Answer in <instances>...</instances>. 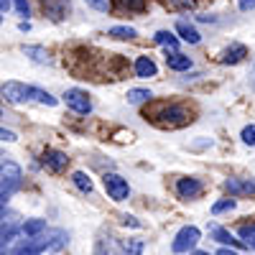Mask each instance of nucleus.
Returning <instances> with one entry per match:
<instances>
[{
	"label": "nucleus",
	"mask_w": 255,
	"mask_h": 255,
	"mask_svg": "<svg viewBox=\"0 0 255 255\" xmlns=\"http://www.w3.org/2000/svg\"><path fill=\"white\" fill-rule=\"evenodd\" d=\"M3 97L13 105H20V102H41V105H46V108H54L56 105V97L49 95L46 90H38V87H31V84H23V82H5L3 84Z\"/></svg>",
	"instance_id": "1"
},
{
	"label": "nucleus",
	"mask_w": 255,
	"mask_h": 255,
	"mask_svg": "<svg viewBox=\"0 0 255 255\" xmlns=\"http://www.w3.org/2000/svg\"><path fill=\"white\" fill-rule=\"evenodd\" d=\"M199 238H202L199 227L186 225V227H181V230L176 232V238H174V243H171V250H174V253H189V250L197 248Z\"/></svg>",
	"instance_id": "2"
},
{
	"label": "nucleus",
	"mask_w": 255,
	"mask_h": 255,
	"mask_svg": "<svg viewBox=\"0 0 255 255\" xmlns=\"http://www.w3.org/2000/svg\"><path fill=\"white\" fill-rule=\"evenodd\" d=\"M102 184H105V191L110 194V199H115V202H125L130 197V186H128V181L120 174H105Z\"/></svg>",
	"instance_id": "3"
},
{
	"label": "nucleus",
	"mask_w": 255,
	"mask_h": 255,
	"mask_svg": "<svg viewBox=\"0 0 255 255\" xmlns=\"http://www.w3.org/2000/svg\"><path fill=\"white\" fill-rule=\"evenodd\" d=\"M153 120L158 125H184L189 120V113L181 105H163V108L153 115Z\"/></svg>",
	"instance_id": "4"
},
{
	"label": "nucleus",
	"mask_w": 255,
	"mask_h": 255,
	"mask_svg": "<svg viewBox=\"0 0 255 255\" xmlns=\"http://www.w3.org/2000/svg\"><path fill=\"white\" fill-rule=\"evenodd\" d=\"M64 102H67V108H72L77 115H90L92 113V100L87 92H82V90H67L64 92Z\"/></svg>",
	"instance_id": "5"
},
{
	"label": "nucleus",
	"mask_w": 255,
	"mask_h": 255,
	"mask_svg": "<svg viewBox=\"0 0 255 255\" xmlns=\"http://www.w3.org/2000/svg\"><path fill=\"white\" fill-rule=\"evenodd\" d=\"M41 163L46 166V171H51V174H61L64 168H67L69 158H67V153H64V151H56V148H46L44 156H41Z\"/></svg>",
	"instance_id": "6"
},
{
	"label": "nucleus",
	"mask_w": 255,
	"mask_h": 255,
	"mask_svg": "<svg viewBox=\"0 0 255 255\" xmlns=\"http://www.w3.org/2000/svg\"><path fill=\"white\" fill-rule=\"evenodd\" d=\"M202 191H204V186H202V181L194 179V176H184V179L176 181V194H179V199H184V202L197 199Z\"/></svg>",
	"instance_id": "7"
},
{
	"label": "nucleus",
	"mask_w": 255,
	"mask_h": 255,
	"mask_svg": "<svg viewBox=\"0 0 255 255\" xmlns=\"http://www.w3.org/2000/svg\"><path fill=\"white\" fill-rule=\"evenodd\" d=\"M222 186L230 197H255V179H227Z\"/></svg>",
	"instance_id": "8"
},
{
	"label": "nucleus",
	"mask_w": 255,
	"mask_h": 255,
	"mask_svg": "<svg viewBox=\"0 0 255 255\" xmlns=\"http://www.w3.org/2000/svg\"><path fill=\"white\" fill-rule=\"evenodd\" d=\"M209 235H212V240H217L222 248H232V250H235V248H245L243 240H238L230 230H225V227H220V225H212V227H209Z\"/></svg>",
	"instance_id": "9"
},
{
	"label": "nucleus",
	"mask_w": 255,
	"mask_h": 255,
	"mask_svg": "<svg viewBox=\"0 0 255 255\" xmlns=\"http://www.w3.org/2000/svg\"><path fill=\"white\" fill-rule=\"evenodd\" d=\"M245 56H248V49H245L243 44H232V46H227V49L222 51L220 61H222V64H240Z\"/></svg>",
	"instance_id": "10"
},
{
	"label": "nucleus",
	"mask_w": 255,
	"mask_h": 255,
	"mask_svg": "<svg viewBox=\"0 0 255 255\" xmlns=\"http://www.w3.org/2000/svg\"><path fill=\"white\" fill-rule=\"evenodd\" d=\"M18 235H20V225H15V222L0 225V248H8Z\"/></svg>",
	"instance_id": "11"
},
{
	"label": "nucleus",
	"mask_w": 255,
	"mask_h": 255,
	"mask_svg": "<svg viewBox=\"0 0 255 255\" xmlns=\"http://www.w3.org/2000/svg\"><path fill=\"white\" fill-rule=\"evenodd\" d=\"M135 74H138L140 79H151V77H156V64H153V59L138 56V59H135Z\"/></svg>",
	"instance_id": "12"
},
{
	"label": "nucleus",
	"mask_w": 255,
	"mask_h": 255,
	"mask_svg": "<svg viewBox=\"0 0 255 255\" xmlns=\"http://www.w3.org/2000/svg\"><path fill=\"white\" fill-rule=\"evenodd\" d=\"M176 33L181 36V41H186V44H199V41H202L199 31L194 26H189L186 20H179V23H176Z\"/></svg>",
	"instance_id": "13"
},
{
	"label": "nucleus",
	"mask_w": 255,
	"mask_h": 255,
	"mask_svg": "<svg viewBox=\"0 0 255 255\" xmlns=\"http://www.w3.org/2000/svg\"><path fill=\"white\" fill-rule=\"evenodd\" d=\"M166 64H168V69H174V72H186V69H191V59L184 56V54H179V51L168 54V56H166Z\"/></svg>",
	"instance_id": "14"
},
{
	"label": "nucleus",
	"mask_w": 255,
	"mask_h": 255,
	"mask_svg": "<svg viewBox=\"0 0 255 255\" xmlns=\"http://www.w3.org/2000/svg\"><path fill=\"white\" fill-rule=\"evenodd\" d=\"M46 230V220H26L23 225H20V232H23V235L31 240V238H38L41 235V232H44Z\"/></svg>",
	"instance_id": "15"
},
{
	"label": "nucleus",
	"mask_w": 255,
	"mask_h": 255,
	"mask_svg": "<svg viewBox=\"0 0 255 255\" xmlns=\"http://www.w3.org/2000/svg\"><path fill=\"white\" fill-rule=\"evenodd\" d=\"M0 176L5 181H20V166L13 161H3L0 163Z\"/></svg>",
	"instance_id": "16"
},
{
	"label": "nucleus",
	"mask_w": 255,
	"mask_h": 255,
	"mask_svg": "<svg viewBox=\"0 0 255 255\" xmlns=\"http://www.w3.org/2000/svg\"><path fill=\"white\" fill-rule=\"evenodd\" d=\"M95 255H118V243L113 238H100L95 243Z\"/></svg>",
	"instance_id": "17"
},
{
	"label": "nucleus",
	"mask_w": 255,
	"mask_h": 255,
	"mask_svg": "<svg viewBox=\"0 0 255 255\" xmlns=\"http://www.w3.org/2000/svg\"><path fill=\"white\" fill-rule=\"evenodd\" d=\"M153 38H156V44H161V46H166V49H171V51H176V46H179V38H176L171 31H158Z\"/></svg>",
	"instance_id": "18"
},
{
	"label": "nucleus",
	"mask_w": 255,
	"mask_h": 255,
	"mask_svg": "<svg viewBox=\"0 0 255 255\" xmlns=\"http://www.w3.org/2000/svg\"><path fill=\"white\" fill-rule=\"evenodd\" d=\"M72 181H74V186H77L79 191H84V194H92V179L84 174V171H74V174H72Z\"/></svg>",
	"instance_id": "19"
},
{
	"label": "nucleus",
	"mask_w": 255,
	"mask_h": 255,
	"mask_svg": "<svg viewBox=\"0 0 255 255\" xmlns=\"http://www.w3.org/2000/svg\"><path fill=\"white\" fill-rule=\"evenodd\" d=\"M20 181H5V179H0V204H5L15 191H18Z\"/></svg>",
	"instance_id": "20"
},
{
	"label": "nucleus",
	"mask_w": 255,
	"mask_h": 255,
	"mask_svg": "<svg viewBox=\"0 0 255 255\" xmlns=\"http://www.w3.org/2000/svg\"><path fill=\"white\" fill-rule=\"evenodd\" d=\"M143 240H138V238H128V240H123V255H143Z\"/></svg>",
	"instance_id": "21"
},
{
	"label": "nucleus",
	"mask_w": 255,
	"mask_h": 255,
	"mask_svg": "<svg viewBox=\"0 0 255 255\" xmlns=\"http://www.w3.org/2000/svg\"><path fill=\"white\" fill-rule=\"evenodd\" d=\"M108 36H113V38H118V41H128V38H135L138 33H135V28H130V26H113V28L108 31Z\"/></svg>",
	"instance_id": "22"
},
{
	"label": "nucleus",
	"mask_w": 255,
	"mask_h": 255,
	"mask_svg": "<svg viewBox=\"0 0 255 255\" xmlns=\"http://www.w3.org/2000/svg\"><path fill=\"white\" fill-rule=\"evenodd\" d=\"M128 102L130 105H143V102H148L153 95H151V90H128Z\"/></svg>",
	"instance_id": "23"
},
{
	"label": "nucleus",
	"mask_w": 255,
	"mask_h": 255,
	"mask_svg": "<svg viewBox=\"0 0 255 255\" xmlns=\"http://www.w3.org/2000/svg\"><path fill=\"white\" fill-rule=\"evenodd\" d=\"M238 235H240V240H243L250 250H255V225H243V227L238 230Z\"/></svg>",
	"instance_id": "24"
},
{
	"label": "nucleus",
	"mask_w": 255,
	"mask_h": 255,
	"mask_svg": "<svg viewBox=\"0 0 255 255\" xmlns=\"http://www.w3.org/2000/svg\"><path fill=\"white\" fill-rule=\"evenodd\" d=\"M23 54L31 56L38 64H49V54H46V49H41V46H23Z\"/></svg>",
	"instance_id": "25"
},
{
	"label": "nucleus",
	"mask_w": 255,
	"mask_h": 255,
	"mask_svg": "<svg viewBox=\"0 0 255 255\" xmlns=\"http://www.w3.org/2000/svg\"><path fill=\"white\" fill-rule=\"evenodd\" d=\"M235 199H220V202H215V204H212V215H222V212H227V209H235Z\"/></svg>",
	"instance_id": "26"
},
{
	"label": "nucleus",
	"mask_w": 255,
	"mask_h": 255,
	"mask_svg": "<svg viewBox=\"0 0 255 255\" xmlns=\"http://www.w3.org/2000/svg\"><path fill=\"white\" fill-rule=\"evenodd\" d=\"M87 5H92L95 10H100V13H108L110 8H113V0H84Z\"/></svg>",
	"instance_id": "27"
},
{
	"label": "nucleus",
	"mask_w": 255,
	"mask_h": 255,
	"mask_svg": "<svg viewBox=\"0 0 255 255\" xmlns=\"http://www.w3.org/2000/svg\"><path fill=\"white\" fill-rule=\"evenodd\" d=\"M240 138H243L245 145H255V125H245L243 133H240Z\"/></svg>",
	"instance_id": "28"
},
{
	"label": "nucleus",
	"mask_w": 255,
	"mask_h": 255,
	"mask_svg": "<svg viewBox=\"0 0 255 255\" xmlns=\"http://www.w3.org/2000/svg\"><path fill=\"white\" fill-rule=\"evenodd\" d=\"M168 5L171 8H179V10H189L197 5V0H168Z\"/></svg>",
	"instance_id": "29"
},
{
	"label": "nucleus",
	"mask_w": 255,
	"mask_h": 255,
	"mask_svg": "<svg viewBox=\"0 0 255 255\" xmlns=\"http://www.w3.org/2000/svg\"><path fill=\"white\" fill-rule=\"evenodd\" d=\"M123 5H125L128 10L140 13V10H145V0H123Z\"/></svg>",
	"instance_id": "30"
},
{
	"label": "nucleus",
	"mask_w": 255,
	"mask_h": 255,
	"mask_svg": "<svg viewBox=\"0 0 255 255\" xmlns=\"http://www.w3.org/2000/svg\"><path fill=\"white\" fill-rule=\"evenodd\" d=\"M13 5H15L18 15H28V13H31V5H28V0H13Z\"/></svg>",
	"instance_id": "31"
},
{
	"label": "nucleus",
	"mask_w": 255,
	"mask_h": 255,
	"mask_svg": "<svg viewBox=\"0 0 255 255\" xmlns=\"http://www.w3.org/2000/svg\"><path fill=\"white\" fill-rule=\"evenodd\" d=\"M120 222H123L125 227H143V225H140L133 215H123V217H120Z\"/></svg>",
	"instance_id": "32"
},
{
	"label": "nucleus",
	"mask_w": 255,
	"mask_h": 255,
	"mask_svg": "<svg viewBox=\"0 0 255 255\" xmlns=\"http://www.w3.org/2000/svg\"><path fill=\"white\" fill-rule=\"evenodd\" d=\"M0 140H5V143H13V140H18V135H15L13 130H5V128H0Z\"/></svg>",
	"instance_id": "33"
},
{
	"label": "nucleus",
	"mask_w": 255,
	"mask_h": 255,
	"mask_svg": "<svg viewBox=\"0 0 255 255\" xmlns=\"http://www.w3.org/2000/svg\"><path fill=\"white\" fill-rule=\"evenodd\" d=\"M238 5H240V10H253L255 8V0H238Z\"/></svg>",
	"instance_id": "34"
},
{
	"label": "nucleus",
	"mask_w": 255,
	"mask_h": 255,
	"mask_svg": "<svg viewBox=\"0 0 255 255\" xmlns=\"http://www.w3.org/2000/svg\"><path fill=\"white\" fill-rule=\"evenodd\" d=\"M217 255H240V253H238V250H232V248H220Z\"/></svg>",
	"instance_id": "35"
},
{
	"label": "nucleus",
	"mask_w": 255,
	"mask_h": 255,
	"mask_svg": "<svg viewBox=\"0 0 255 255\" xmlns=\"http://www.w3.org/2000/svg\"><path fill=\"white\" fill-rule=\"evenodd\" d=\"M199 20H202V23H215L217 18L215 15H199Z\"/></svg>",
	"instance_id": "36"
},
{
	"label": "nucleus",
	"mask_w": 255,
	"mask_h": 255,
	"mask_svg": "<svg viewBox=\"0 0 255 255\" xmlns=\"http://www.w3.org/2000/svg\"><path fill=\"white\" fill-rule=\"evenodd\" d=\"M10 3H13V0H0V10H8Z\"/></svg>",
	"instance_id": "37"
},
{
	"label": "nucleus",
	"mask_w": 255,
	"mask_h": 255,
	"mask_svg": "<svg viewBox=\"0 0 255 255\" xmlns=\"http://www.w3.org/2000/svg\"><path fill=\"white\" fill-rule=\"evenodd\" d=\"M5 215H8V212H5V204H0V220H5Z\"/></svg>",
	"instance_id": "38"
},
{
	"label": "nucleus",
	"mask_w": 255,
	"mask_h": 255,
	"mask_svg": "<svg viewBox=\"0 0 255 255\" xmlns=\"http://www.w3.org/2000/svg\"><path fill=\"white\" fill-rule=\"evenodd\" d=\"M191 255H212V253H204V250H194Z\"/></svg>",
	"instance_id": "39"
},
{
	"label": "nucleus",
	"mask_w": 255,
	"mask_h": 255,
	"mask_svg": "<svg viewBox=\"0 0 255 255\" xmlns=\"http://www.w3.org/2000/svg\"><path fill=\"white\" fill-rule=\"evenodd\" d=\"M0 255H13V253H10L8 248H5V250H3V248H0Z\"/></svg>",
	"instance_id": "40"
},
{
	"label": "nucleus",
	"mask_w": 255,
	"mask_h": 255,
	"mask_svg": "<svg viewBox=\"0 0 255 255\" xmlns=\"http://www.w3.org/2000/svg\"><path fill=\"white\" fill-rule=\"evenodd\" d=\"M0 118H3V108H0Z\"/></svg>",
	"instance_id": "41"
},
{
	"label": "nucleus",
	"mask_w": 255,
	"mask_h": 255,
	"mask_svg": "<svg viewBox=\"0 0 255 255\" xmlns=\"http://www.w3.org/2000/svg\"><path fill=\"white\" fill-rule=\"evenodd\" d=\"M0 23H3V18H0Z\"/></svg>",
	"instance_id": "42"
}]
</instances>
